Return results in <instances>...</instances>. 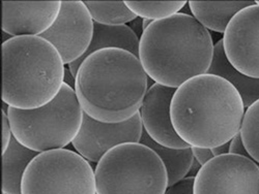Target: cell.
Wrapping results in <instances>:
<instances>
[{
    "label": "cell",
    "mask_w": 259,
    "mask_h": 194,
    "mask_svg": "<svg viewBox=\"0 0 259 194\" xmlns=\"http://www.w3.org/2000/svg\"><path fill=\"white\" fill-rule=\"evenodd\" d=\"M147 90L148 76L139 57L120 49H105L89 56L75 82L83 112L105 123L133 118Z\"/></svg>",
    "instance_id": "obj_1"
},
{
    "label": "cell",
    "mask_w": 259,
    "mask_h": 194,
    "mask_svg": "<svg viewBox=\"0 0 259 194\" xmlns=\"http://www.w3.org/2000/svg\"><path fill=\"white\" fill-rule=\"evenodd\" d=\"M245 112L233 86L209 74L184 83L171 102L172 124L190 147L212 149L229 143L241 133Z\"/></svg>",
    "instance_id": "obj_2"
},
{
    "label": "cell",
    "mask_w": 259,
    "mask_h": 194,
    "mask_svg": "<svg viewBox=\"0 0 259 194\" xmlns=\"http://www.w3.org/2000/svg\"><path fill=\"white\" fill-rule=\"evenodd\" d=\"M214 45L209 31L191 15L179 13L154 21L140 37L139 59L148 78L166 87H179L206 75Z\"/></svg>",
    "instance_id": "obj_3"
},
{
    "label": "cell",
    "mask_w": 259,
    "mask_h": 194,
    "mask_svg": "<svg viewBox=\"0 0 259 194\" xmlns=\"http://www.w3.org/2000/svg\"><path fill=\"white\" fill-rule=\"evenodd\" d=\"M66 64L40 36L12 37L3 44V101L19 110L51 102L64 84Z\"/></svg>",
    "instance_id": "obj_4"
},
{
    "label": "cell",
    "mask_w": 259,
    "mask_h": 194,
    "mask_svg": "<svg viewBox=\"0 0 259 194\" xmlns=\"http://www.w3.org/2000/svg\"><path fill=\"white\" fill-rule=\"evenodd\" d=\"M7 114L14 138L24 147L44 153L64 149L78 136L84 112L75 89L63 84L58 95L34 110L8 106Z\"/></svg>",
    "instance_id": "obj_5"
},
{
    "label": "cell",
    "mask_w": 259,
    "mask_h": 194,
    "mask_svg": "<svg viewBox=\"0 0 259 194\" xmlns=\"http://www.w3.org/2000/svg\"><path fill=\"white\" fill-rule=\"evenodd\" d=\"M97 194H164L166 167L154 150L140 143L111 149L97 163Z\"/></svg>",
    "instance_id": "obj_6"
},
{
    "label": "cell",
    "mask_w": 259,
    "mask_h": 194,
    "mask_svg": "<svg viewBox=\"0 0 259 194\" xmlns=\"http://www.w3.org/2000/svg\"><path fill=\"white\" fill-rule=\"evenodd\" d=\"M22 194H97L90 161L71 150L39 153L28 165Z\"/></svg>",
    "instance_id": "obj_7"
},
{
    "label": "cell",
    "mask_w": 259,
    "mask_h": 194,
    "mask_svg": "<svg viewBox=\"0 0 259 194\" xmlns=\"http://www.w3.org/2000/svg\"><path fill=\"white\" fill-rule=\"evenodd\" d=\"M194 194H259V165L240 155L213 157L195 177Z\"/></svg>",
    "instance_id": "obj_8"
},
{
    "label": "cell",
    "mask_w": 259,
    "mask_h": 194,
    "mask_svg": "<svg viewBox=\"0 0 259 194\" xmlns=\"http://www.w3.org/2000/svg\"><path fill=\"white\" fill-rule=\"evenodd\" d=\"M94 30L95 21L83 2H61L55 23L40 37L51 42L69 66L89 51Z\"/></svg>",
    "instance_id": "obj_9"
},
{
    "label": "cell",
    "mask_w": 259,
    "mask_h": 194,
    "mask_svg": "<svg viewBox=\"0 0 259 194\" xmlns=\"http://www.w3.org/2000/svg\"><path fill=\"white\" fill-rule=\"evenodd\" d=\"M143 125L140 114L118 123L97 121L84 113L83 123L73 147L82 157L98 163L111 149L127 143H140Z\"/></svg>",
    "instance_id": "obj_10"
},
{
    "label": "cell",
    "mask_w": 259,
    "mask_h": 194,
    "mask_svg": "<svg viewBox=\"0 0 259 194\" xmlns=\"http://www.w3.org/2000/svg\"><path fill=\"white\" fill-rule=\"evenodd\" d=\"M225 55L240 73L259 79V6L237 13L223 36Z\"/></svg>",
    "instance_id": "obj_11"
},
{
    "label": "cell",
    "mask_w": 259,
    "mask_h": 194,
    "mask_svg": "<svg viewBox=\"0 0 259 194\" xmlns=\"http://www.w3.org/2000/svg\"><path fill=\"white\" fill-rule=\"evenodd\" d=\"M177 89L158 83L148 88L140 107L143 129L158 144L172 148L186 149L190 146L177 134L171 120V102Z\"/></svg>",
    "instance_id": "obj_12"
},
{
    "label": "cell",
    "mask_w": 259,
    "mask_h": 194,
    "mask_svg": "<svg viewBox=\"0 0 259 194\" xmlns=\"http://www.w3.org/2000/svg\"><path fill=\"white\" fill-rule=\"evenodd\" d=\"M61 2H4L3 31L12 37L40 36L55 23Z\"/></svg>",
    "instance_id": "obj_13"
},
{
    "label": "cell",
    "mask_w": 259,
    "mask_h": 194,
    "mask_svg": "<svg viewBox=\"0 0 259 194\" xmlns=\"http://www.w3.org/2000/svg\"><path fill=\"white\" fill-rule=\"evenodd\" d=\"M140 37L127 25H104L95 22V30L89 51L80 59L69 64V71L76 79L83 61L92 54L105 49H120L139 57Z\"/></svg>",
    "instance_id": "obj_14"
},
{
    "label": "cell",
    "mask_w": 259,
    "mask_h": 194,
    "mask_svg": "<svg viewBox=\"0 0 259 194\" xmlns=\"http://www.w3.org/2000/svg\"><path fill=\"white\" fill-rule=\"evenodd\" d=\"M207 74L221 77L229 82L240 93L245 109L259 100V79L250 78L231 66L224 52L223 39L214 45L211 66Z\"/></svg>",
    "instance_id": "obj_15"
},
{
    "label": "cell",
    "mask_w": 259,
    "mask_h": 194,
    "mask_svg": "<svg viewBox=\"0 0 259 194\" xmlns=\"http://www.w3.org/2000/svg\"><path fill=\"white\" fill-rule=\"evenodd\" d=\"M38 152L21 145L14 137L3 153V193L22 194L25 171Z\"/></svg>",
    "instance_id": "obj_16"
},
{
    "label": "cell",
    "mask_w": 259,
    "mask_h": 194,
    "mask_svg": "<svg viewBox=\"0 0 259 194\" xmlns=\"http://www.w3.org/2000/svg\"><path fill=\"white\" fill-rule=\"evenodd\" d=\"M255 4L254 2H190L189 7L193 17L207 30L224 33L237 13Z\"/></svg>",
    "instance_id": "obj_17"
},
{
    "label": "cell",
    "mask_w": 259,
    "mask_h": 194,
    "mask_svg": "<svg viewBox=\"0 0 259 194\" xmlns=\"http://www.w3.org/2000/svg\"><path fill=\"white\" fill-rule=\"evenodd\" d=\"M140 144L154 150L163 161L168 175V187L188 177L194 160L191 147L186 149H172L164 147L150 138L144 129Z\"/></svg>",
    "instance_id": "obj_18"
},
{
    "label": "cell",
    "mask_w": 259,
    "mask_h": 194,
    "mask_svg": "<svg viewBox=\"0 0 259 194\" xmlns=\"http://www.w3.org/2000/svg\"><path fill=\"white\" fill-rule=\"evenodd\" d=\"M95 22L104 25H126L138 17L124 2H84Z\"/></svg>",
    "instance_id": "obj_19"
},
{
    "label": "cell",
    "mask_w": 259,
    "mask_h": 194,
    "mask_svg": "<svg viewBox=\"0 0 259 194\" xmlns=\"http://www.w3.org/2000/svg\"><path fill=\"white\" fill-rule=\"evenodd\" d=\"M137 17L159 21L179 14L187 2H124Z\"/></svg>",
    "instance_id": "obj_20"
},
{
    "label": "cell",
    "mask_w": 259,
    "mask_h": 194,
    "mask_svg": "<svg viewBox=\"0 0 259 194\" xmlns=\"http://www.w3.org/2000/svg\"><path fill=\"white\" fill-rule=\"evenodd\" d=\"M241 136L251 159L259 163V100L245 112Z\"/></svg>",
    "instance_id": "obj_21"
},
{
    "label": "cell",
    "mask_w": 259,
    "mask_h": 194,
    "mask_svg": "<svg viewBox=\"0 0 259 194\" xmlns=\"http://www.w3.org/2000/svg\"><path fill=\"white\" fill-rule=\"evenodd\" d=\"M194 184L195 178L188 176L177 184L169 186L164 194H194Z\"/></svg>",
    "instance_id": "obj_22"
},
{
    "label": "cell",
    "mask_w": 259,
    "mask_h": 194,
    "mask_svg": "<svg viewBox=\"0 0 259 194\" xmlns=\"http://www.w3.org/2000/svg\"><path fill=\"white\" fill-rule=\"evenodd\" d=\"M229 154L240 155V156H244V157L251 158L250 155H249V153H248V151H247L246 148H245L244 143H243L241 133L237 134V135L230 141Z\"/></svg>",
    "instance_id": "obj_23"
},
{
    "label": "cell",
    "mask_w": 259,
    "mask_h": 194,
    "mask_svg": "<svg viewBox=\"0 0 259 194\" xmlns=\"http://www.w3.org/2000/svg\"><path fill=\"white\" fill-rule=\"evenodd\" d=\"M13 137L14 136L8 114L3 110V153L6 152V150L9 148Z\"/></svg>",
    "instance_id": "obj_24"
},
{
    "label": "cell",
    "mask_w": 259,
    "mask_h": 194,
    "mask_svg": "<svg viewBox=\"0 0 259 194\" xmlns=\"http://www.w3.org/2000/svg\"><path fill=\"white\" fill-rule=\"evenodd\" d=\"M193 156L202 166L210 161L214 156L211 152V149L207 148H198V147H191Z\"/></svg>",
    "instance_id": "obj_25"
},
{
    "label": "cell",
    "mask_w": 259,
    "mask_h": 194,
    "mask_svg": "<svg viewBox=\"0 0 259 194\" xmlns=\"http://www.w3.org/2000/svg\"><path fill=\"white\" fill-rule=\"evenodd\" d=\"M229 147H230V142L226 143V144H224L222 146H219L217 148H212L211 149V152H212L214 157L225 155V154H229Z\"/></svg>",
    "instance_id": "obj_26"
},
{
    "label": "cell",
    "mask_w": 259,
    "mask_h": 194,
    "mask_svg": "<svg viewBox=\"0 0 259 194\" xmlns=\"http://www.w3.org/2000/svg\"><path fill=\"white\" fill-rule=\"evenodd\" d=\"M201 167H202V165L195 158H194L192 166H191L190 171H189V175H190L189 177H194V178H195L197 176L198 172H199V170L201 169Z\"/></svg>",
    "instance_id": "obj_27"
},
{
    "label": "cell",
    "mask_w": 259,
    "mask_h": 194,
    "mask_svg": "<svg viewBox=\"0 0 259 194\" xmlns=\"http://www.w3.org/2000/svg\"><path fill=\"white\" fill-rule=\"evenodd\" d=\"M75 82H76V79L73 77V75L71 74L69 69L66 70V75H64V84L69 85L70 87L75 89Z\"/></svg>",
    "instance_id": "obj_28"
},
{
    "label": "cell",
    "mask_w": 259,
    "mask_h": 194,
    "mask_svg": "<svg viewBox=\"0 0 259 194\" xmlns=\"http://www.w3.org/2000/svg\"><path fill=\"white\" fill-rule=\"evenodd\" d=\"M154 22V21H152V20H148V19H142V29H143V31Z\"/></svg>",
    "instance_id": "obj_29"
},
{
    "label": "cell",
    "mask_w": 259,
    "mask_h": 194,
    "mask_svg": "<svg viewBox=\"0 0 259 194\" xmlns=\"http://www.w3.org/2000/svg\"><path fill=\"white\" fill-rule=\"evenodd\" d=\"M256 5H258V6H259V2H257V3H256Z\"/></svg>",
    "instance_id": "obj_30"
}]
</instances>
